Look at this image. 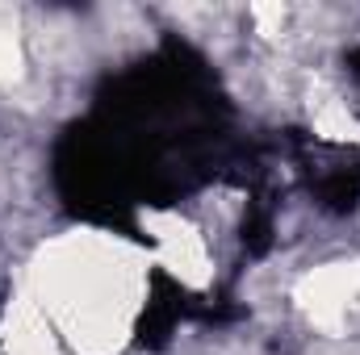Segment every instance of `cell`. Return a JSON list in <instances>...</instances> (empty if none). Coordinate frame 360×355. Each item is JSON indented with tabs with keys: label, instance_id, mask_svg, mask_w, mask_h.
Segmentation results:
<instances>
[{
	"label": "cell",
	"instance_id": "cell-1",
	"mask_svg": "<svg viewBox=\"0 0 360 355\" xmlns=\"http://www.w3.org/2000/svg\"><path fill=\"white\" fill-rule=\"evenodd\" d=\"M134 293L139 267L117 243L68 247L42 276V309L55 314L59 326L84 347H109L122 335Z\"/></svg>",
	"mask_w": 360,
	"mask_h": 355
},
{
	"label": "cell",
	"instance_id": "cell-2",
	"mask_svg": "<svg viewBox=\"0 0 360 355\" xmlns=\"http://www.w3.org/2000/svg\"><path fill=\"white\" fill-rule=\"evenodd\" d=\"M8 59H13V46H8V42H4V38H0V72H4V67H8Z\"/></svg>",
	"mask_w": 360,
	"mask_h": 355
}]
</instances>
